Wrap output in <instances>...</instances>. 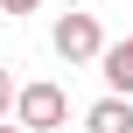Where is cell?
<instances>
[{"instance_id": "5b68a950", "label": "cell", "mask_w": 133, "mask_h": 133, "mask_svg": "<svg viewBox=\"0 0 133 133\" xmlns=\"http://www.w3.org/2000/svg\"><path fill=\"white\" fill-rule=\"evenodd\" d=\"M7 112H14V70L0 63V119H7Z\"/></svg>"}, {"instance_id": "8992f818", "label": "cell", "mask_w": 133, "mask_h": 133, "mask_svg": "<svg viewBox=\"0 0 133 133\" xmlns=\"http://www.w3.org/2000/svg\"><path fill=\"white\" fill-rule=\"evenodd\" d=\"M35 7H42V0H0V14H14V21H21V14H35Z\"/></svg>"}, {"instance_id": "3957f363", "label": "cell", "mask_w": 133, "mask_h": 133, "mask_svg": "<svg viewBox=\"0 0 133 133\" xmlns=\"http://www.w3.org/2000/svg\"><path fill=\"white\" fill-rule=\"evenodd\" d=\"M84 133H133V98H119V91L91 98L84 105Z\"/></svg>"}, {"instance_id": "ba28073f", "label": "cell", "mask_w": 133, "mask_h": 133, "mask_svg": "<svg viewBox=\"0 0 133 133\" xmlns=\"http://www.w3.org/2000/svg\"><path fill=\"white\" fill-rule=\"evenodd\" d=\"M56 7H84V0H56Z\"/></svg>"}, {"instance_id": "52a82bcc", "label": "cell", "mask_w": 133, "mask_h": 133, "mask_svg": "<svg viewBox=\"0 0 133 133\" xmlns=\"http://www.w3.org/2000/svg\"><path fill=\"white\" fill-rule=\"evenodd\" d=\"M0 133H28V126H21V119H0Z\"/></svg>"}, {"instance_id": "277c9868", "label": "cell", "mask_w": 133, "mask_h": 133, "mask_svg": "<svg viewBox=\"0 0 133 133\" xmlns=\"http://www.w3.org/2000/svg\"><path fill=\"white\" fill-rule=\"evenodd\" d=\"M98 70H105V91L133 98V35H126V42H105V49H98Z\"/></svg>"}, {"instance_id": "6da1fadb", "label": "cell", "mask_w": 133, "mask_h": 133, "mask_svg": "<svg viewBox=\"0 0 133 133\" xmlns=\"http://www.w3.org/2000/svg\"><path fill=\"white\" fill-rule=\"evenodd\" d=\"M7 119H21L28 133H56V126H70V91L56 77H28V84H14V112Z\"/></svg>"}, {"instance_id": "7a4b0ae2", "label": "cell", "mask_w": 133, "mask_h": 133, "mask_svg": "<svg viewBox=\"0 0 133 133\" xmlns=\"http://www.w3.org/2000/svg\"><path fill=\"white\" fill-rule=\"evenodd\" d=\"M49 49H56L63 63H98V49H105V28H98V14H84V7H63V14H56V28H49Z\"/></svg>"}]
</instances>
